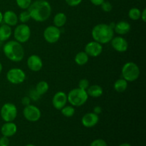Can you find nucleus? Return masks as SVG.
I'll return each mask as SVG.
<instances>
[{
	"label": "nucleus",
	"mask_w": 146,
	"mask_h": 146,
	"mask_svg": "<svg viewBox=\"0 0 146 146\" xmlns=\"http://www.w3.org/2000/svg\"><path fill=\"white\" fill-rule=\"evenodd\" d=\"M31 18L38 22L46 21L51 14V4L46 0H36L32 2L27 9Z\"/></svg>",
	"instance_id": "obj_1"
},
{
	"label": "nucleus",
	"mask_w": 146,
	"mask_h": 146,
	"mask_svg": "<svg viewBox=\"0 0 146 146\" xmlns=\"http://www.w3.org/2000/svg\"><path fill=\"white\" fill-rule=\"evenodd\" d=\"M3 52L5 56L13 62H19L24 57V47L16 40L7 41L3 46Z\"/></svg>",
	"instance_id": "obj_2"
},
{
	"label": "nucleus",
	"mask_w": 146,
	"mask_h": 146,
	"mask_svg": "<svg viewBox=\"0 0 146 146\" xmlns=\"http://www.w3.org/2000/svg\"><path fill=\"white\" fill-rule=\"evenodd\" d=\"M91 36L94 41L101 44H106L111 42L114 37V31L106 24H98L93 28Z\"/></svg>",
	"instance_id": "obj_3"
},
{
	"label": "nucleus",
	"mask_w": 146,
	"mask_h": 146,
	"mask_svg": "<svg viewBox=\"0 0 146 146\" xmlns=\"http://www.w3.org/2000/svg\"><path fill=\"white\" fill-rule=\"evenodd\" d=\"M88 96L86 90L76 88L71 90L67 94L68 102L74 107H80L86 103Z\"/></svg>",
	"instance_id": "obj_4"
},
{
	"label": "nucleus",
	"mask_w": 146,
	"mask_h": 146,
	"mask_svg": "<svg viewBox=\"0 0 146 146\" xmlns=\"http://www.w3.org/2000/svg\"><path fill=\"white\" fill-rule=\"evenodd\" d=\"M121 74L123 78L126 80L128 82H133L139 78L141 71L136 64L132 61H129L125 63L122 67Z\"/></svg>",
	"instance_id": "obj_5"
},
{
	"label": "nucleus",
	"mask_w": 146,
	"mask_h": 146,
	"mask_svg": "<svg viewBox=\"0 0 146 146\" xmlns=\"http://www.w3.org/2000/svg\"><path fill=\"white\" fill-rule=\"evenodd\" d=\"M18 113L17 108L14 104L7 103L4 104L0 110V115L5 122H13L16 119Z\"/></svg>",
	"instance_id": "obj_6"
},
{
	"label": "nucleus",
	"mask_w": 146,
	"mask_h": 146,
	"mask_svg": "<svg viewBox=\"0 0 146 146\" xmlns=\"http://www.w3.org/2000/svg\"><path fill=\"white\" fill-rule=\"evenodd\" d=\"M31 29L27 24H21L17 26L14 29V38L16 41L21 44L28 41L31 37Z\"/></svg>",
	"instance_id": "obj_7"
},
{
	"label": "nucleus",
	"mask_w": 146,
	"mask_h": 146,
	"mask_svg": "<svg viewBox=\"0 0 146 146\" xmlns=\"http://www.w3.org/2000/svg\"><path fill=\"white\" fill-rule=\"evenodd\" d=\"M7 81L12 84H21L25 81L26 74L22 69L13 68L9 70L7 73Z\"/></svg>",
	"instance_id": "obj_8"
},
{
	"label": "nucleus",
	"mask_w": 146,
	"mask_h": 146,
	"mask_svg": "<svg viewBox=\"0 0 146 146\" xmlns=\"http://www.w3.org/2000/svg\"><path fill=\"white\" fill-rule=\"evenodd\" d=\"M23 115L24 118L29 122H36L41 118V113L38 107L30 104L24 106L23 110Z\"/></svg>",
	"instance_id": "obj_9"
},
{
	"label": "nucleus",
	"mask_w": 146,
	"mask_h": 146,
	"mask_svg": "<svg viewBox=\"0 0 146 146\" xmlns=\"http://www.w3.org/2000/svg\"><path fill=\"white\" fill-rule=\"evenodd\" d=\"M61 30L54 25L48 26L44 31V38L48 44H55L61 37Z\"/></svg>",
	"instance_id": "obj_10"
},
{
	"label": "nucleus",
	"mask_w": 146,
	"mask_h": 146,
	"mask_svg": "<svg viewBox=\"0 0 146 146\" xmlns=\"http://www.w3.org/2000/svg\"><path fill=\"white\" fill-rule=\"evenodd\" d=\"M85 51L88 56L98 57L103 51V46L97 41H90L86 45Z\"/></svg>",
	"instance_id": "obj_11"
},
{
	"label": "nucleus",
	"mask_w": 146,
	"mask_h": 146,
	"mask_svg": "<svg viewBox=\"0 0 146 146\" xmlns=\"http://www.w3.org/2000/svg\"><path fill=\"white\" fill-rule=\"evenodd\" d=\"M68 102L67 94L63 91H58L56 93L52 98V105L56 110H61L66 106Z\"/></svg>",
	"instance_id": "obj_12"
},
{
	"label": "nucleus",
	"mask_w": 146,
	"mask_h": 146,
	"mask_svg": "<svg viewBox=\"0 0 146 146\" xmlns=\"http://www.w3.org/2000/svg\"><path fill=\"white\" fill-rule=\"evenodd\" d=\"M27 66L34 72H38L43 68V61L41 57L36 54H32L27 58Z\"/></svg>",
	"instance_id": "obj_13"
},
{
	"label": "nucleus",
	"mask_w": 146,
	"mask_h": 146,
	"mask_svg": "<svg viewBox=\"0 0 146 146\" xmlns=\"http://www.w3.org/2000/svg\"><path fill=\"white\" fill-rule=\"evenodd\" d=\"M111 44L113 48L120 53L125 52L128 48V42L122 36L113 37L111 41Z\"/></svg>",
	"instance_id": "obj_14"
},
{
	"label": "nucleus",
	"mask_w": 146,
	"mask_h": 146,
	"mask_svg": "<svg viewBox=\"0 0 146 146\" xmlns=\"http://www.w3.org/2000/svg\"><path fill=\"white\" fill-rule=\"evenodd\" d=\"M99 121L98 115L94 113V112L87 113L84 114L81 118V123L86 128H92L94 127Z\"/></svg>",
	"instance_id": "obj_15"
},
{
	"label": "nucleus",
	"mask_w": 146,
	"mask_h": 146,
	"mask_svg": "<svg viewBox=\"0 0 146 146\" xmlns=\"http://www.w3.org/2000/svg\"><path fill=\"white\" fill-rule=\"evenodd\" d=\"M17 131V126L13 122H5L1 128V133L3 136L9 137L13 136Z\"/></svg>",
	"instance_id": "obj_16"
},
{
	"label": "nucleus",
	"mask_w": 146,
	"mask_h": 146,
	"mask_svg": "<svg viewBox=\"0 0 146 146\" xmlns=\"http://www.w3.org/2000/svg\"><path fill=\"white\" fill-rule=\"evenodd\" d=\"M3 21L9 27H14L19 21L18 16L14 11L11 10L6 11L3 14Z\"/></svg>",
	"instance_id": "obj_17"
},
{
	"label": "nucleus",
	"mask_w": 146,
	"mask_h": 146,
	"mask_svg": "<svg viewBox=\"0 0 146 146\" xmlns=\"http://www.w3.org/2000/svg\"><path fill=\"white\" fill-rule=\"evenodd\" d=\"M131 29V24L125 21H121L118 23H115L114 27V32L117 33L120 35H125L128 34Z\"/></svg>",
	"instance_id": "obj_18"
},
{
	"label": "nucleus",
	"mask_w": 146,
	"mask_h": 146,
	"mask_svg": "<svg viewBox=\"0 0 146 146\" xmlns=\"http://www.w3.org/2000/svg\"><path fill=\"white\" fill-rule=\"evenodd\" d=\"M86 92L88 96L92 97V98H98L103 95L104 90L101 86L94 84V85L89 86V87L87 88Z\"/></svg>",
	"instance_id": "obj_19"
},
{
	"label": "nucleus",
	"mask_w": 146,
	"mask_h": 146,
	"mask_svg": "<svg viewBox=\"0 0 146 146\" xmlns=\"http://www.w3.org/2000/svg\"><path fill=\"white\" fill-rule=\"evenodd\" d=\"M12 34V30L11 27L7 24H2L0 26V41H6L11 37Z\"/></svg>",
	"instance_id": "obj_20"
},
{
	"label": "nucleus",
	"mask_w": 146,
	"mask_h": 146,
	"mask_svg": "<svg viewBox=\"0 0 146 146\" xmlns=\"http://www.w3.org/2000/svg\"><path fill=\"white\" fill-rule=\"evenodd\" d=\"M67 21V17L64 13L63 12H59L57 13L54 17V25L55 27H58V28H61L63 27L66 24Z\"/></svg>",
	"instance_id": "obj_21"
},
{
	"label": "nucleus",
	"mask_w": 146,
	"mask_h": 146,
	"mask_svg": "<svg viewBox=\"0 0 146 146\" xmlns=\"http://www.w3.org/2000/svg\"><path fill=\"white\" fill-rule=\"evenodd\" d=\"M89 56L85 51H80L76 55L74 61L76 64L78 66H84L88 63Z\"/></svg>",
	"instance_id": "obj_22"
},
{
	"label": "nucleus",
	"mask_w": 146,
	"mask_h": 146,
	"mask_svg": "<svg viewBox=\"0 0 146 146\" xmlns=\"http://www.w3.org/2000/svg\"><path fill=\"white\" fill-rule=\"evenodd\" d=\"M128 81L124 78H120L118 79L114 83L113 88L115 91L118 93H123L125 91V90L128 88Z\"/></svg>",
	"instance_id": "obj_23"
},
{
	"label": "nucleus",
	"mask_w": 146,
	"mask_h": 146,
	"mask_svg": "<svg viewBox=\"0 0 146 146\" xmlns=\"http://www.w3.org/2000/svg\"><path fill=\"white\" fill-rule=\"evenodd\" d=\"M49 89V85L45 81H41L36 84L35 87V90L40 96L44 95Z\"/></svg>",
	"instance_id": "obj_24"
},
{
	"label": "nucleus",
	"mask_w": 146,
	"mask_h": 146,
	"mask_svg": "<svg viewBox=\"0 0 146 146\" xmlns=\"http://www.w3.org/2000/svg\"><path fill=\"white\" fill-rule=\"evenodd\" d=\"M60 111H61L62 115L66 118L72 117L75 114V108L72 106H65Z\"/></svg>",
	"instance_id": "obj_25"
},
{
	"label": "nucleus",
	"mask_w": 146,
	"mask_h": 146,
	"mask_svg": "<svg viewBox=\"0 0 146 146\" xmlns=\"http://www.w3.org/2000/svg\"><path fill=\"white\" fill-rule=\"evenodd\" d=\"M141 11L139 9L136 8V7H133V8H131L128 11V17L131 20L137 21L139 19H141Z\"/></svg>",
	"instance_id": "obj_26"
},
{
	"label": "nucleus",
	"mask_w": 146,
	"mask_h": 146,
	"mask_svg": "<svg viewBox=\"0 0 146 146\" xmlns=\"http://www.w3.org/2000/svg\"><path fill=\"white\" fill-rule=\"evenodd\" d=\"M31 19V15H30L28 10L21 11L19 14V15L18 16L19 21H21V24H27Z\"/></svg>",
	"instance_id": "obj_27"
},
{
	"label": "nucleus",
	"mask_w": 146,
	"mask_h": 146,
	"mask_svg": "<svg viewBox=\"0 0 146 146\" xmlns=\"http://www.w3.org/2000/svg\"><path fill=\"white\" fill-rule=\"evenodd\" d=\"M17 6L21 9H28L31 4L32 3V0H16Z\"/></svg>",
	"instance_id": "obj_28"
},
{
	"label": "nucleus",
	"mask_w": 146,
	"mask_h": 146,
	"mask_svg": "<svg viewBox=\"0 0 146 146\" xmlns=\"http://www.w3.org/2000/svg\"><path fill=\"white\" fill-rule=\"evenodd\" d=\"M90 84H89V81L86 78H82L78 82V88H81V89L83 90H86V91L87 88L89 87Z\"/></svg>",
	"instance_id": "obj_29"
},
{
	"label": "nucleus",
	"mask_w": 146,
	"mask_h": 146,
	"mask_svg": "<svg viewBox=\"0 0 146 146\" xmlns=\"http://www.w3.org/2000/svg\"><path fill=\"white\" fill-rule=\"evenodd\" d=\"M101 7L104 12H110L113 9L112 4L108 1H104V2L101 4Z\"/></svg>",
	"instance_id": "obj_30"
},
{
	"label": "nucleus",
	"mask_w": 146,
	"mask_h": 146,
	"mask_svg": "<svg viewBox=\"0 0 146 146\" xmlns=\"http://www.w3.org/2000/svg\"><path fill=\"white\" fill-rule=\"evenodd\" d=\"M40 96H41L36 91L35 88H34V89L30 90L29 93V98H31V100H32V101H37V100L39 99Z\"/></svg>",
	"instance_id": "obj_31"
},
{
	"label": "nucleus",
	"mask_w": 146,
	"mask_h": 146,
	"mask_svg": "<svg viewBox=\"0 0 146 146\" xmlns=\"http://www.w3.org/2000/svg\"><path fill=\"white\" fill-rule=\"evenodd\" d=\"M90 146H108L106 142L103 139H96L92 141Z\"/></svg>",
	"instance_id": "obj_32"
},
{
	"label": "nucleus",
	"mask_w": 146,
	"mask_h": 146,
	"mask_svg": "<svg viewBox=\"0 0 146 146\" xmlns=\"http://www.w3.org/2000/svg\"><path fill=\"white\" fill-rule=\"evenodd\" d=\"M82 1L83 0H65L66 4H68V6L72 7L78 6L81 2H82Z\"/></svg>",
	"instance_id": "obj_33"
},
{
	"label": "nucleus",
	"mask_w": 146,
	"mask_h": 146,
	"mask_svg": "<svg viewBox=\"0 0 146 146\" xmlns=\"http://www.w3.org/2000/svg\"><path fill=\"white\" fill-rule=\"evenodd\" d=\"M9 139L8 137L2 136L0 138V146H9Z\"/></svg>",
	"instance_id": "obj_34"
},
{
	"label": "nucleus",
	"mask_w": 146,
	"mask_h": 146,
	"mask_svg": "<svg viewBox=\"0 0 146 146\" xmlns=\"http://www.w3.org/2000/svg\"><path fill=\"white\" fill-rule=\"evenodd\" d=\"M31 98L29 96H24L22 98H21V104H22L23 106H29L31 104Z\"/></svg>",
	"instance_id": "obj_35"
},
{
	"label": "nucleus",
	"mask_w": 146,
	"mask_h": 146,
	"mask_svg": "<svg viewBox=\"0 0 146 146\" xmlns=\"http://www.w3.org/2000/svg\"><path fill=\"white\" fill-rule=\"evenodd\" d=\"M105 0H90V1L91 2V4H93L95 6H101Z\"/></svg>",
	"instance_id": "obj_36"
},
{
	"label": "nucleus",
	"mask_w": 146,
	"mask_h": 146,
	"mask_svg": "<svg viewBox=\"0 0 146 146\" xmlns=\"http://www.w3.org/2000/svg\"><path fill=\"white\" fill-rule=\"evenodd\" d=\"M93 112L94 113L97 114V115H99L100 113H101V112H102V108H101V106H96L95 108H94V111Z\"/></svg>",
	"instance_id": "obj_37"
},
{
	"label": "nucleus",
	"mask_w": 146,
	"mask_h": 146,
	"mask_svg": "<svg viewBox=\"0 0 146 146\" xmlns=\"http://www.w3.org/2000/svg\"><path fill=\"white\" fill-rule=\"evenodd\" d=\"M141 19L143 20V22H145L146 21V9H144L141 11Z\"/></svg>",
	"instance_id": "obj_38"
},
{
	"label": "nucleus",
	"mask_w": 146,
	"mask_h": 146,
	"mask_svg": "<svg viewBox=\"0 0 146 146\" xmlns=\"http://www.w3.org/2000/svg\"><path fill=\"white\" fill-rule=\"evenodd\" d=\"M3 21V14L0 11V24Z\"/></svg>",
	"instance_id": "obj_39"
},
{
	"label": "nucleus",
	"mask_w": 146,
	"mask_h": 146,
	"mask_svg": "<svg viewBox=\"0 0 146 146\" xmlns=\"http://www.w3.org/2000/svg\"><path fill=\"white\" fill-rule=\"evenodd\" d=\"M118 146H131V145L129 143H124L121 144V145Z\"/></svg>",
	"instance_id": "obj_40"
},
{
	"label": "nucleus",
	"mask_w": 146,
	"mask_h": 146,
	"mask_svg": "<svg viewBox=\"0 0 146 146\" xmlns=\"http://www.w3.org/2000/svg\"><path fill=\"white\" fill-rule=\"evenodd\" d=\"M2 70H3V66H2V64H1V63L0 62V74L1 73Z\"/></svg>",
	"instance_id": "obj_41"
},
{
	"label": "nucleus",
	"mask_w": 146,
	"mask_h": 146,
	"mask_svg": "<svg viewBox=\"0 0 146 146\" xmlns=\"http://www.w3.org/2000/svg\"><path fill=\"white\" fill-rule=\"evenodd\" d=\"M26 146H36V145H33V144H28V145H27Z\"/></svg>",
	"instance_id": "obj_42"
}]
</instances>
